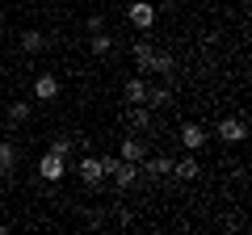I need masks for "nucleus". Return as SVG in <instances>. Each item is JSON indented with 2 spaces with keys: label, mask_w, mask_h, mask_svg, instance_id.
Wrapping results in <instances>:
<instances>
[{
  "label": "nucleus",
  "mask_w": 252,
  "mask_h": 235,
  "mask_svg": "<svg viewBox=\"0 0 252 235\" xmlns=\"http://www.w3.org/2000/svg\"><path fill=\"white\" fill-rule=\"evenodd\" d=\"M38 176H42V181H63V176H67V155L46 151L42 160H38Z\"/></svg>",
  "instance_id": "f257e3e1"
},
{
  "label": "nucleus",
  "mask_w": 252,
  "mask_h": 235,
  "mask_svg": "<svg viewBox=\"0 0 252 235\" xmlns=\"http://www.w3.org/2000/svg\"><path fill=\"white\" fill-rule=\"evenodd\" d=\"M126 17H130V26H135V29H152V21H156V4H152V0H135V4L126 9Z\"/></svg>",
  "instance_id": "f03ea898"
},
{
  "label": "nucleus",
  "mask_w": 252,
  "mask_h": 235,
  "mask_svg": "<svg viewBox=\"0 0 252 235\" xmlns=\"http://www.w3.org/2000/svg\"><path fill=\"white\" fill-rule=\"evenodd\" d=\"M219 139H223L227 147H235V143L248 139V126H244L240 118H223V122H219Z\"/></svg>",
  "instance_id": "7ed1b4c3"
},
{
  "label": "nucleus",
  "mask_w": 252,
  "mask_h": 235,
  "mask_svg": "<svg viewBox=\"0 0 252 235\" xmlns=\"http://www.w3.org/2000/svg\"><path fill=\"white\" fill-rule=\"evenodd\" d=\"M80 176H84L89 185H101V181H105V168H101L97 155H84V160H80Z\"/></svg>",
  "instance_id": "20e7f679"
},
{
  "label": "nucleus",
  "mask_w": 252,
  "mask_h": 235,
  "mask_svg": "<svg viewBox=\"0 0 252 235\" xmlns=\"http://www.w3.org/2000/svg\"><path fill=\"white\" fill-rule=\"evenodd\" d=\"M181 143H185L189 151H198V147H206V130H202L198 122H189V126H181Z\"/></svg>",
  "instance_id": "39448f33"
},
{
  "label": "nucleus",
  "mask_w": 252,
  "mask_h": 235,
  "mask_svg": "<svg viewBox=\"0 0 252 235\" xmlns=\"http://www.w3.org/2000/svg\"><path fill=\"white\" fill-rule=\"evenodd\" d=\"M109 176H114V181H118V185H122V189H126V185H135V181H139V164L122 160V164H118L114 172H109Z\"/></svg>",
  "instance_id": "423d86ee"
},
{
  "label": "nucleus",
  "mask_w": 252,
  "mask_h": 235,
  "mask_svg": "<svg viewBox=\"0 0 252 235\" xmlns=\"http://www.w3.org/2000/svg\"><path fill=\"white\" fill-rule=\"evenodd\" d=\"M34 97H38V101L59 97V80H55V76H38V80H34Z\"/></svg>",
  "instance_id": "0eeeda50"
},
{
  "label": "nucleus",
  "mask_w": 252,
  "mask_h": 235,
  "mask_svg": "<svg viewBox=\"0 0 252 235\" xmlns=\"http://www.w3.org/2000/svg\"><path fill=\"white\" fill-rule=\"evenodd\" d=\"M143 172H152V176H168V172H172V160H168V155H152V160L143 155Z\"/></svg>",
  "instance_id": "6e6552de"
},
{
  "label": "nucleus",
  "mask_w": 252,
  "mask_h": 235,
  "mask_svg": "<svg viewBox=\"0 0 252 235\" xmlns=\"http://www.w3.org/2000/svg\"><path fill=\"white\" fill-rule=\"evenodd\" d=\"M198 160H193V155H189V160H181V164H172V176H177V181H193V176H198Z\"/></svg>",
  "instance_id": "1a4fd4ad"
},
{
  "label": "nucleus",
  "mask_w": 252,
  "mask_h": 235,
  "mask_svg": "<svg viewBox=\"0 0 252 235\" xmlns=\"http://www.w3.org/2000/svg\"><path fill=\"white\" fill-rule=\"evenodd\" d=\"M147 155V147H143V139H126L122 143V160H130V164H139Z\"/></svg>",
  "instance_id": "9d476101"
},
{
  "label": "nucleus",
  "mask_w": 252,
  "mask_h": 235,
  "mask_svg": "<svg viewBox=\"0 0 252 235\" xmlns=\"http://www.w3.org/2000/svg\"><path fill=\"white\" fill-rule=\"evenodd\" d=\"M126 101H130V105H143L147 101V84L143 80H126Z\"/></svg>",
  "instance_id": "9b49d317"
},
{
  "label": "nucleus",
  "mask_w": 252,
  "mask_h": 235,
  "mask_svg": "<svg viewBox=\"0 0 252 235\" xmlns=\"http://www.w3.org/2000/svg\"><path fill=\"white\" fill-rule=\"evenodd\" d=\"M21 46H26V55H34V51H42V46H46V38L38 34V29H26V38H21Z\"/></svg>",
  "instance_id": "f8f14e48"
},
{
  "label": "nucleus",
  "mask_w": 252,
  "mask_h": 235,
  "mask_svg": "<svg viewBox=\"0 0 252 235\" xmlns=\"http://www.w3.org/2000/svg\"><path fill=\"white\" fill-rule=\"evenodd\" d=\"M17 164V151H13V143H0V176Z\"/></svg>",
  "instance_id": "ddd939ff"
},
{
  "label": "nucleus",
  "mask_w": 252,
  "mask_h": 235,
  "mask_svg": "<svg viewBox=\"0 0 252 235\" xmlns=\"http://www.w3.org/2000/svg\"><path fill=\"white\" fill-rule=\"evenodd\" d=\"M172 55H152V72H160V76H172Z\"/></svg>",
  "instance_id": "4468645a"
},
{
  "label": "nucleus",
  "mask_w": 252,
  "mask_h": 235,
  "mask_svg": "<svg viewBox=\"0 0 252 235\" xmlns=\"http://www.w3.org/2000/svg\"><path fill=\"white\" fill-rule=\"evenodd\" d=\"M89 42H93V55H109V46H114V38H109V34H101V29H97V34H93Z\"/></svg>",
  "instance_id": "2eb2a0df"
},
{
  "label": "nucleus",
  "mask_w": 252,
  "mask_h": 235,
  "mask_svg": "<svg viewBox=\"0 0 252 235\" xmlns=\"http://www.w3.org/2000/svg\"><path fill=\"white\" fill-rule=\"evenodd\" d=\"M152 55H156L152 42H139V46H135V63H139V67H152Z\"/></svg>",
  "instance_id": "dca6fc26"
},
{
  "label": "nucleus",
  "mask_w": 252,
  "mask_h": 235,
  "mask_svg": "<svg viewBox=\"0 0 252 235\" xmlns=\"http://www.w3.org/2000/svg\"><path fill=\"white\" fill-rule=\"evenodd\" d=\"M147 101H152V105H168L172 92H168V88H147Z\"/></svg>",
  "instance_id": "f3484780"
},
{
  "label": "nucleus",
  "mask_w": 252,
  "mask_h": 235,
  "mask_svg": "<svg viewBox=\"0 0 252 235\" xmlns=\"http://www.w3.org/2000/svg\"><path fill=\"white\" fill-rule=\"evenodd\" d=\"M126 118H130L135 126H147V109H139V105H130V109H126Z\"/></svg>",
  "instance_id": "a211bd4d"
},
{
  "label": "nucleus",
  "mask_w": 252,
  "mask_h": 235,
  "mask_svg": "<svg viewBox=\"0 0 252 235\" xmlns=\"http://www.w3.org/2000/svg\"><path fill=\"white\" fill-rule=\"evenodd\" d=\"M51 151H59V155H67V151H72V139H67V135H59V139H51Z\"/></svg>",
  "instance_id": "6ab92c4d"
},
{
  "label": "nucleus",
  "mask_w": 252,
  "mask_h": 235,
  "mask_svg": "<svg viewBox=\"0 0 252 235\" xmlns=\"http://www.w3.org/2000/svg\"><path fill=\"white\" fill-rule=\"evenodd\" d=\"M9 118H13V122H26V118H30V105H26V101H17V105L9 109Z\"/></svg>",
  "instance_id": "aec40b11"
},
{
  "label": "nucleus",
  "mask_w": 252,
  "mask_h": 235,
  "mask_svg": "<svg viewBox=\"0 0 252 235\" xmlns=\"http://www.w3.org/2000/svg\"><path fill=\"white\" fill-rule=\"evenodd\" d=\"M177 4H181V0H164V9H177Z\"/></svg>",
  "instance_id": "412c9836"
}]
</instances>
